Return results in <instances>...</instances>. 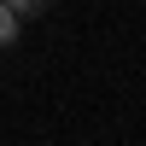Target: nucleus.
<instances>
[{"label": "nucleus", "instance_id": "obj_1", "mask_svg": "<svg viewBox=\"0 0 146 146\" xmlns=\"http://www.w3.org/2000/svg\"><path fill=\"white\" fill-rule=\"evenodd\" d=\"M18 29H23V18H18L12 6H0V47H12V41H18Z\"/></svg>", "mask_w": 146, "mask_h": 146}, {"label": "nucleus", "instance_id": "obj_2", "mask_svg": "<svg viewBox=\"0 0 146 146\" xmlns=\"http://www.w3.org/2000/svg\"><path fill=\"white\" fill-rule=\"evenodd\" d=\"M0 6H12L18 18H35V12H41V0H0Z\"/></svg>", "mask_w": 146, "mask_h": 146}]
</instances>
